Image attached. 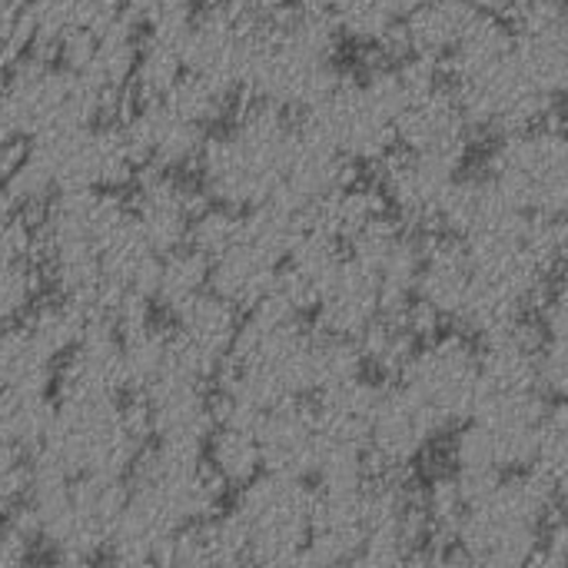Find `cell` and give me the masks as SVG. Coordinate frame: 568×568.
I'll list each match as a JSON object with an SVG mask.
<instances>
[{"label": "cell", "instance_id": "cell-1", "mask_svg": "<svg viewBox=\"0 0 568 568\" xmlns=\"http://www.w3.org/2000/svg\"><path fill=\"white\" fill-rule=\"evenodd\" d=\"M336 50L339 33L333 20L303 10L283 13L260 27L243 90L250 100L270 103L276 110L306 113L343 77L336 70Z\"/></svg>", "mask_w": 568, "mask_h": 568}, {"label": "cell", "instance_id": "cell-2", "mask_svg": "<svg viewBox=\"0 0 568 568\" xmlns=\"http://www.w3.org/2000/svg\"><path fill=\"white\" fill-rule=\"evenodd\" d=\"M290 140L293 126L283 110L250 100L230 130L203 140L196 156L203 196L240 213L266 203L283 180Z\"/></svg>", "mask_w": 568, "mask_h": 568}, {"label": "cell", "instance_id": "cell-3", "mask_svg": "<svg viewBox=\"0 0 568 568\" xmlns=\"http://www.w3.org/2000/svg\"><path fill=\"white\" fill-rule=\"evenodd\" d=\"M566 486L523 469L503 479L489 496L473 503L456 532V552L476 568H526L546 523L562 516Z\"/></svg>", "mask_w": 568, "mask_h": 568}, {"label": "cell", "instance_id": "cell-4", "mask_svg": "<svg viewBox=\"0 0 568 568\" xmlns=\"http://www.w3.org/2000/svg\"><path fill=\"white\" fill-rule=\"evenodd\" d=\"M486 180L526 216H566L568 146L559 116L499 136Z\"/></svg>", "mask_w": 568, "mask_h": 568}, {"label": "cell", "instance_id": "cell-5", "mask_svg": "<svg viewBox=\"0 0 568 568\" xmlns=\"http://www.w3.org/2000/svg\"><path fill=\"white\" fill-rule=\"evenodd\" d=\"M313 489L296 479L260 473L240 489L230 523L243 536L250 568H296L310 536Z\"/></svg>", "mask_w": 568, "mask_h": 568}, {"label": "cell", "instance_id": "cell-6", "mask_svg": "<svg viewBox=\"0 0 568 568\" xmlns=\"http://www.w3.org/2000/svg\"><path fill=\"white\" fill-rule=\"evenodd\" d=\"M3 100L17 136L47 140L90 126L103 110L100 100L63 67L37 57L13 63V73L3 80Z\"/></svg>", "mask_w": 568, "mask_h": 568}, {"label": "cell", "instance_id": "cell-7", "mask_svg": "<svg viewBox=\"0 0 568 568\" xmlns=\"http://www.w3.org/2000/svg\"><path fill=\"white\" fill-rule=\"evenodd\" d=\"M429 413L439 433L473 416L479 393V349L463 333H439L416 346L409 366L396 379Z\"/></svg>", "mask_w": 568, "mask_h": 568}, {"label": "cell", "instance_id": "cell-8", "mask_svg": "<svg viewBox=\"0 0 568 568\" xmlns=\"http://www.w3.org/2000/svg\"><path fill=\"white\" fill-rule=\"evenodd\" d=\"M30 153L47 166L53 190H103L113 193L136 180L140 160L123 133V126H80L70 133H57L37 140Z\"/></svg>", "mask_w": 568, "mask_h": 568}, {"label": "cell", "instance_id": "cell-9", "mask_svg": "<svg viewBox=\"0 0 568 568\" xmlns=\"http://www.w3.org/2000/svg\"><path fill=\"white\" fill-rule=\"evenodd\" d=\"M300 126L339 150L349 163H383L396 150V116L353 77H339V83L303 113Z\"/></svg>", "mask_w": 568, "mask_h": 568}, {"label": "cell", "instance_id": "cell-10", "mask_svg": "<svg viewBox=\"0 0 568 568\" xmlns=\"http://www.w3.org/2000/svg\"><path fill=\"white\" fill-rule=\"evenodd\" d=\"M130 230V210L103 190H70L47 200L37 223V256H97Z\"/></svg>", "mask_w": 568, "mask_h": 568}, {"label": "cell", "instance_id": "cell-11", "mask_svg": "<svg viewBox=\"0 0 568 568\" xmlns=\"http://www.w3.org/2000/svg\"><path fill=\"white\" fill-rule=\"evenodd\" d=\"M453 97L469 130H489L496 136H509L559 116V103H552L532 87L516 57L496 63L486 73L459 80Z\"/></svg>", "mask_w": 568, "mask_h": 568}, {"label": "cell", "instance_id": "cell-12", "mask_svg": "<svg viewBox=\"0 0 568 568\" xmlns=\"http://www.w3.org/2000/svg\"><path fill=\"white\" fill-rule=\"evenodd\" d=\"M260 27L243 20L226 0H216L196 10L186 37H183V63L186 73L203 77L226 93L243 90V77L250 67V53L256 47Z\"/></svg>", "mask_w": 568, "mask_h": 568}, {"label": "cell", "instance_id": "cell-13", "mask_svg": "<svg viewBox=\"0 0 568 568\" xmlns=\"http://www.w3.org/2000/svg\"><path fill=\"white\" fill-rule=\"evenodd\" d=\"M439 436L429 413L403 383H383L366 433L373 473H409Z\"/></svg>", "mask_w": 568, "mask_h": 568}, {"label": "cell", "instance_id": "cell-14", "mask_svg": "<svg viewBox=\"0 0 568 568\" xmlns=\"http://www.w3.org/2000/svg\"><path fill=\"white\" fill-rule=\"evenodd\" d=\"M136 50H140V33L120 13L100 33H87V37L63 43L57 57H60V67L70 70L100 100V110L113 113L116 100L123 97L126 83L133 80Z\"/></svg>", "mask_w": 568, "mask_h": 568}, {"label": "cell", "instance_id": "cell-15", "mask_svg": "<svg viewBox=\"0 0 568 568\" xmlns=\"http://www.w3.org/2000/svg\"><path fill=\"white\" fill-rule=\"evenodd\" d=\"M349 260H356L376 280L379 316H399L409 306L423 260V243L413 236V230L386 213L349 243Z\"/></svg>", "mask_w": 568, "mask_h": 568}, {"label": "cell", "instance_id": "cell-16", "mask_svg": "<svg viewBox=\"0 0 568 568\" xmlns=\"http://www.w3.org/2000/svg\"><path fill=\"white\" fill-rule=\"evenodd\" d=\"M146 413V429L156 446L203 453L206 439L216 429L213 396L206 386L163 373L150 389L136 396Z\"/></svg>", "mask_w": 568, "mask_h": 568}, {"label": "cell", "instance_id": "cell-17", "mask_svg": "<svg viewBox=\"0 0 568 568\" xmlns=\"http://www.w3.org/2000/svg\"><path fill=\"white\" fill-rule=\"evenodd\" d=\"M203 206H206L203 193H196L186 180H180L173 173L150 170L136 186L133 206H126V210H130V223H133L136 236L156 256H163V253L186 246L190 223Z\"/></svg>", "mask_w": 568, "mask_h": 568}, {"label": "cell", "instance_id": "cell-18", "mask_svg": "<svg viewBox=\"0 0 568 568\" xmlns=\"http://www.w3.org/2000/svg\"><path fill=\"white\" fill-rule=\"evenodd\" d=\"M396 143L403 150L429 156L449 170H463L469 153V123L446 87H436L409 100L396 116Z\"/></svg>", "mask_w": 568, "mask_h": 568}, {"label": "cell", "instance_id": "cell-19", "mask_svg": "<svg viewBox=\"0 0 568 568\" xmlns=\"http://www.w3.org/2000/svg\"><path fill=\"white\" fill-rule=\"evenodd\" d=\"M379 166L383 170L376 186L386 206L399 213V223L406 230H433L439 220L443 196L459 173L409 150H393Z\"/></svg>", "mask_w": 568, "mask_h": 568}, {"label": "cell", "instance_id": "cell-20", "mask_svg": "<svg viewBox=\"0 0 568 568\" xmlns=\"http://www.w3.org/2000/svg\"><path fill=\"white\" fill-rule=\"evenodd\" d=\"M53 386H57V403L67 406L120 399L126 389H123L116 333L103 323H90L83 339L57 363Z\"/></svg>", "mask_w": 568, "mask_h": 568}, {"label": "cell", "instance_id": "cell-21", "mask_svg": "<svg viewBox=\"0 0 568 568\" xmlns=\"http://www.w3.org/2000/svg\"><path fill=\"white\" fill-rule=\"evenodd\" d=\"M123 133L140 160V166L173 173L190 163H196L206 130L183 120L166 100H143L130 120L123 123Z\"/></svg>", "mask_w": 568, "mask_h": 568}, {"label": "cell", "instance_id": "cell-22", "mask_svg": "<svg viewBox=\"0 0 568 568\" xmlns=\"http://www.w3.org/2000/svg\"><path fill=\"white\" fill-rule=\"evenodd\" d=\"M353 180H356V163H349L339 150L306 133L303 126H293L283 180L273 196L286 200L303 216H310L313 206H320L326 196H333Z\"/></svg>", "mask_w": 568, "mask_h": 568}, {"label": "cell", "instance_id": "cell-23", "mask_svg": "<svg viewBox=\"0 0 568 568\" xmlns=\"http://www.w3.org/2000/svg\"><path fill=\"white\" fill-rule=\"evenodd\" d=\"M260 463L266 476L310 483L320 456V429L306 399L270 409L256 426Z\"/></svg>", "mask_w": 568, "mask_h": 568}, {"label": "cell", "instance_id": "cell-24", "mask_svg": "<svg viewBox=\"0 0 568 568\" xmlns=\"http://www.w3.org/2000/svg\"><path fill=\"white\" fill-rule=\"evenodd\" d=\"M313 313L320 333L356 343L379 320V286L356 260L343 256Z\"/></svg>", "mask_w": 568, "mask_h": 568}, {"label": "cell", "instance_id": "cell-25", "mask_svg": "<svg viewBox=\"0 0 568 568\" xmlns=\"http://www.w3.org/2000/svg\"><path fill=\"white\" fill-rule=\"evenodd\" d=\"M473 283V266L466 246L453 236H433L423 243V260L413 286V300L433 310L443 323H456Z\"/></svg>", "mask_w": 568, "mask_h": 568}, {"label": "cell", "instance_id": "cell-26", "mask_svg": "<svg viewBox=\"0 0 568 568\" xmlns=\"http://www.w3.org/2000/svg\"><path fill=\"white\" fill-rule=\"evenodd\" d=\"M276 270H280L276 256L263 253L256 243L240 236L223 256L210 260L206 290L223 303H230L233 310H253L273 290Z\"/></svg>", "mask_w": 568, "mask_h": 568}, {"label": "cell", "instance_id": "cell-27", "mask_svg": "<svg viewBox=\"0 0 568 568\" xmlns=\"http://www.w3.org/2000/svg\"><path fill=\"white\" fill-rule=\"evenodd\" d=\"M120 0H30L33 50L57 57L63 43L100 33L120 17Z\"/></svg>", "mask_w": 568, "mask_h": 568}, {"label": "cell", "instance_id": "cell-28", "mask_svg": "<svg viewBox=\"0 0 568 568\" xmlns=\"http://www.w3.org/2000/svg\"><path fill=\"white\" fill-rule=\"evenodd\" d=\"M473 20H476V7L469 0H423L403 20L406 57L443 63L453 53V47L463 40Z\"/></svg>", "mask_w": 568, "mask_h": 568}, {"label": "cell", "instance_id": "cell-29", "mask_svg": "<svg viewBox=\"0 0 568 568\" xmlns=\"http://www.w3.org/2000/svg\"><path fill=\"white\" fill-rule=\"evenodd\" d=\"M166 568H250L240 529L226 513L216 519L183 526L166 552Z\"/></svg>", "mask_w": 568, "mask_h": 568}, {"label": "cell", "instance_id": "cell-30", "mask_svg": "<svg viewBox=\"0 0 568 568\" xmlns=\"http://www.w3.org/2000/svg\"><path fill=\"white\" fill-rule=\"evenodd\" d=\"M386 210L389 206H386L376 183H356L353 180L343 190H336L333 196H326L320 206H313L306 216V226L326 233L329 240H336L343 246V243H353L366 226L383 220Z\"/></svg>", "mask_w": 568, "mask_h": 568}, {"label": "cell", "instance_id": "cell-31", "mask_svg": "<svg viewBox=\"0 0 568 568\" xmlns=\"http://www.w3.org/2000/svg\"><path fill=\"white\" fill-rule=\"evenodd\" d=\"M53 376L57 359L23 329V323L0 329V393L50 396Z\"/></svg>", "mask_w": 568, "mask_h": 568}, {"label": "cell", "instance_id": "cell-32", "mask_svg": "<svg viewBox=\"0 0 568 568\" xmlns=\"http://www.w3.org/2000/svg\"><path fill=\"white\" fill-rule=\"evenodd\" d=\"M339 40H353L356 47L376 50L386 63V57L406 53L403 47V20L383 3V0H346V7L333 17Z\"/></svg>", "mask_w": 568, "mask_h": 568}, {"label": "cell", "instance_id": "cell-33", "mask_svg": "<svg viewBox=\"0 0 568 568\" xmlns=\"http://www.w3.org/2000/svg\"><path fill=\"white\" fill-rule=\"evenodd\" d=\"M509 57H513V27L503 23L499 17L476 13V20L469 23L463 40L453 47L446 63H449L453 83H459V80L493 70L496 63H503Z\"/></svg>", "mask_w": 568, "mask_h": 568}, {"label": "cell", "instance_id": "cell-34", "mask_svg": "<svg viewBox=\"0 0 568 568\" xmlns=\"http://www.w3.org/2000/svg\"><path fill=\"white\" fill-rule=\"evenodd\" d=\"M203 463L213 469V476H216L226 489H243V486H250V483L263 473L256 433L216 426L213 436H210L206 446H203Z\"/></svg>", "mask_w": 568, "mask_h": 568}, {"label": "cell", "instance_id": "cell-35", "mask_svg": "<svg viewBox=\"0 0 568 568\" xmlns=\"http://www.w3.org/2000/svg\"><path fill=\"white\" fill-rule=\"evenodd\" d=\"M183 73V37H140L136 67L130 80L136 83L140 100H166Z\"/></svg>", "mask_w": 568, "mask_h": 568}, {"label": "cell", "instance_id": "cell-36", "mask_svg": "<svg viewBox=\"0 0 568 568\" xmlns=\"http://www.w3.org/2000/svg\"><path fill=\"white\" fill-rule=\"evenodd\" d=\"M87 326H90V320H87V313L77 306V303H70V300H47V303H37L30 313H27V320H23V329L60 363L80 339H83V333H87Z\"/></svg>", "mask_w": 568, "mask_h": 568}, {"label": "cell", "instance_id": "cell-37", "mask_svg": "<svg viewBox=\"0 0 568 568\" xmlns=\"http://www.w3.org/2000/svg\"><path fill=\"white\" fill-rule=\"evenodd\" d=\"M306 373H310V396L343 386L349 379L366 376L359 346L353 339L326 336V333H310V349H306Z\"/></svg>", "mask_w": 568, "mask_h": 568}, {"label": "cell", "instance_id": "cell-38", "mask_svg": "<svg viewBox=\"0 0 568 568\" xmlns=\"http://www.w3.org/2000/svg\"><path fill=\"white\" fill-rule=\"evenodd\" d=\"M210 280V260L200 256L190 246H180L173 253L160 256L156 266V286H153V303H160L163 310H180L183 303H190L193 296H200L206 290Z\"/></svg>", "mask_w": 568, "mask_h": 568}, {"label": "cell", "instance_id": "cell-39", "mask_svg": "<svg viewBox=\"0 0 568 568\" xmlns=\"http://www.w3.org/2000/svg\"><path fill=\"white\" fill-rule=\"evenodd\" d=\"M53 419L50 396H23V393H0V443L20 453H33Z\"/></svg>", "mask_w": 568, "mask_h": 568}, {"label": "cell", "instance_id": "cell-40", "mask_svg": "<svg viewBox=\"0 0 568 568\" xmlns=\"http://www.w3.org/2000/svg\"><path fill=\"white\" fill-rule=\"evenodd\" d=\"M356 346H359V356H363V369H373V373L386 376L389 383H396L403 376V369L409 366L419 343L406 333V326L396 316H379L356 339Z\"/></svg>", "mask_w": 568, "mask_h": 568}, {"label": "cell", "instance_id": "cell-41", "mask_svg": "<svg viewBox=\"0 0 568 568\" xmlns=\"http://www.w3.org/2000/svg\"><path fill=\"white\" fill-rule=\"evenodd\" d=\"M120 10L143 37H186L200 7L196 0H120Z\"/></svg>", "mask_w": 568, "mask_h": 568}, {"label": "cell", "instance_id": "cell-42", "mask_svg": "<svg viewBox=\"0 0 568 568\" xmlns=\"http://www.w3.org/2000/svg\"><path fill=\"white\" fill-rule=\"evenodd\" d=\"M230 97H233V93H226L223 87H216V83H210V80H203V77L183 73L180 83L170 90L166 103H170L183 120H190V123H196V126L206 130V126H213L216 120H223V113H226V106H230Z\"/></svg>", "mask_w": 568, "mask_h": 568}, {"label": "cell", "instance_id": "cell-43", "mask_svg": "<svg viewBox=\"0 0 568 568\" xmlns=\"http://www.w3.org/2000/svg\"><path fill=\"white\" fill-rule=\"evenodd\" d=\"M40 296L37 260H0V326L23 320Z\"/></svg>", "mask_w": 568, "mask_h": 568}, {"label": "cell", "instance_id": "cell-44", "mask_svg": "<svg viewBox=\"0 0 568 568\" xmlns=\"http://www.w3.org/2000/svg\"><path fill=\"white\" fill-rule=\"evenodd\" d=\"M240 236H243V213L213 203V206H203V210L193 216L186 246L196 250V253L206 256V260H216V256H223Z\"/></svg>", "mask_w": 568, "mask_h": 568}, {"label": "cell", "instance_id": "cell-45", "mask_svg": "<svg viewBox=\"0 0 568 568\" xmlns=\"http://www.w3.org/2000/svg\"><path fill=\"white\" fill-rule=\"evenodd\" d=\"M3 193H7V200H10L17 210H23V206H47V200L57 196L47 166H43L30 150H23L20 163H17L13 173L3 180Z\"/></svg>", "mask_w": 568, "mask_h": 568}, {"label": "cell", "instance_id": "cell-46", "mask_svg": "<svg viewBox=\"0 0 568 568\" xmlns=\"http://www.w3.org/2000/svg\"><path fill=\"white\" fill-rule=\"evenodd\" d=\"M30 499V456L0 443V519Z\"/></svg>", "mask_w": 568, "mask_h": 568}, {"label": "cell", "instance_id": "cell-47", "mask_svg": "<svg viewBox=\"0 0 568 568\" xmlns=\"http://www.w3.org/2000/svg\"><path fill=\"white\" fill-rule=\"evenodd\" d=\"M566 542L568 536L562 516L549 519V523H546V532H542L536 552L529 556L526 568H566Z\"/></svg>", "mask_w": 568, "mask_h": 568}, {"label": "cell", "instance_id": "cell-48", "mask_svg": "<svg viewBox=\"0 0 568 568\" xmlns=\"http://www.w3.org/2000/svg\"><path fill=\"white\" fill-rule=\"evenodd\" d=\"M243 20H250V23H256V27H266V23H273L276 17H283L286 13V7L293 3V0H226Z\"/></svg>", "mask_w": 568, "mask_h": 568}, {"label": "cell", "instance_id": "cell-49", "mask_svg": "<svg viewBox=\"0 0 568 568\" xmlns=\"http://www.w3.org/2000/svg\"><path fill=\"white\" fill-rule=\"evenodd\" d=\"M296 7H300L303 13H313V17H326V20H333V17L346 7V0H296Z\"/></svg>", "mask_w": 568, "mask_h": 568}, {"label": "cell", "instance_id": "cell-50", "mask_svg": "<svg viewBox=\"0 0 568 568\" xmlns=\"http://www.w3.org/2000/svg\"><path fill=\"white\" fill-rule=\"evenodd\" d=\"M436 568H476L466 562L456 549H436Z\"/></svg>", "mask_w": 568, "mask_h": 568}, {"label": "cell", "instance_id": "cell-51", "mask_svg": "<svg viewBox=\"0 0 568 568\" xmlns=\"http://www.w3.org/2000/svg\"><path fill=\"white\" fill-rule=\"evenodd\" d=\"M37 568H113V566H97V562H73V559H50Z\"/></svg>", "mask_w": 568, "mask_h": 568}]
</instances>
